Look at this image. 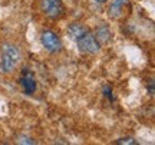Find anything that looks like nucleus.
I'll list each match as a JSON object with an SVG mask.
<instances>
[{"mask_svg":"<svg viewBox=\"0 0 155 145\" xmlns=\"http://www.w3.org/2000/svg\"><path fill=\"white\" fill-rule=\"evenodd\" d=\"M0 55H2V61H0V66L6 73L13 72L16 66L20 62V50L16 45H13L10 42H5L0 46Z\"/></svg>","mask_w":155,"mask_h":145,"instance_id":"nucleus-1","label":"nucleus"},{"mask_svg":"<svg viewBox=\"0 0 155 145\" xmlns=\"http://www.w3.org/2000/svg\"><path fill=\"white\" fill-rule=\"evenodd\" d=\"M36 7L50 20H58L65 15V5L62 0H36Z\"/></svg>","mask_w":155,"mask_h":145,"instance_id":"nucleus-2","label":"nucleus"},{"mask_svg":"<svg viewBox=\"0 0 155 145\" xmlns=\"http://www.w3.org/2000/svg\"><path fill=\"white\" fill-rule=\"evenodd\" d=\"M76 45H78V49L81 50L82 53L85 55H95V53H98L101 50L102 46L99 45V42L95 39L94 33L88 30V32H85V33L76 40Z\"/></svg>","mask_w":155,"mask_h":145,"instance_id":"nucleus-3","label":"nucleus"},{"mask_svg":"<svg viewBox=\"0 0 155 145\" xmlns=\"http://www.w3.org/2000/svg\"><path fill=\"white\" fill-rule=\"evenodd\" d=\"M40 42H42V46L49 53H59L63 48L62 39L53 30H43L40 35Z\"/></svg>","mask_w":155,"mask_h":145,"instance_id":"nucleus-4","label":"nucleus"},{"mask_svg":"<svg viewBox=\"0 0 155 145\" xmlns=\"http://www.w3.org/2000/svg\"><path fill=\"white\" fill-rule=\"evenodd\" d=\"M128 5H129V0H111L109 7H108V16L114 20L121 19Z\"/></svg>","mask_w":155,"mask_h":145,"instance_id":"nucleus-5","label":"nucleus"},{"mask_svg":"<svg viewBox=\"0 0 155 145\" xmlns=\"http://www.w3.org/2000/svg\"><path fill=\"white\" fill-rule=\"evenodd\" d=\"M94 36H95V39L99 42V45H106V43H109L112 40V38H114V35H112L111 32V28L106 25V23H102V25H99L98 28L95 29L94 32Z\"/></svg>","mask_w":155,"mask_h":145,"instance_id":"nucleus-6","label":"nucleus"},{"mask_svg":"<svg viewBox=\"0 0 155 145\" xmlns=\"http://www.w3.org/2000/svg\"><path fill=\"white\" fill-rule=\"evenodd\" d=\"M20 85L23 86V91L26 95H33L36 91V79H35L33 73L29 72L28 69H25L20 76Z\"/></svg>","mask_w":155,"mask_h":145,"instance_id":"nucleus-7","label":"nucleus"},{"mask_svg":"<svg viewBox=\"0 0 155 145\" xmlns=\"http://www.w3.org/2000/svg\"><path fill=\"white\" fill-rule=\"evenodd\" d=\"M88 30L89 29L86 28V26H83L82 23H72V25L68 28V36L76 42V40L79 39L85 32H88Z\"/></svg>","mask_w":155,"mask_h":145,"instance_id":"nucleus-8","label":"nucleus"},{"mask_svg":"<svg viewBox=\"0 0 155 145\" xmlns=\"http://www.w3.org/2000/svg\"><path fill=\"white\" fill-rule=\"evenodd\" d=\"M115 144H121V145H134L137 144V141L131 138V137H127V138H119V140L115 141Z\"/></svg>","mask_w":155,"mask_h":145,"instance_id":"nucleus-9","label":"nucleus"},{"mask_svg":"<svg viewBox=\"0 0 155 145\" xmlns=\"http://www.w3.org/2000/svg\"><path fill=\"white\" fill-rule=\"evenodd\" d=\"M17 144H28V145H32V144H36V142H35V140L29 138V137L20 135V137L17 138Z\"/></svg>","mask_w":155,"mask_h":145,"instance_id":"nucleus-10","label":"nucleus"},{"mask_svg":"<svg viewBox=\"0 0 155 145\" xmlns=\"http://www.w3.org/2000/svg\"><path fill=\"white\" fill-rule=\"evenodd\" d=\"M150 94L154 95V82H152V81H151V84H150Z\"/></svg>","mask_w":155,"mask_h":145,"instance_id":"nucleus-11","label":"nucleus"},{"mask_svg":"<svg viewBox=\"0 0 155 145\" xmlns=\"http://www.w3.org/2000/svg\"><path fill=\"white\" fill-rule=\"evenodd\" d=\"M94 2H96V3H105V2H108V0H94Z\"/></svg>","mask_w":155,"mask_h":145,"instance_id":"nucleus-12","label":"nucleus"}]
</instances>
